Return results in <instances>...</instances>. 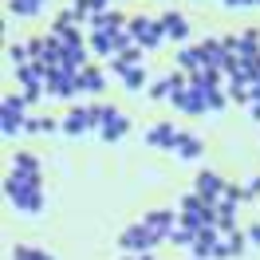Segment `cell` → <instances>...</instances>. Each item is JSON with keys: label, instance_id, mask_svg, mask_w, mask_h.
Listing matches in <instances>:
<instances>
[{"label": "cell", "instance_id": "3", "mask_svg": "<svg viewBox=\"0 0 260 260\" xmlns=\"http://www.w3.org/2000/svg\"><path fill=\"white\" fill-rule=\"evenodd\" d=\"M162 241H166V237H158V233L146 229L142 221H138V225H130L126 233H122V248H126V252H150L154 244H162Z\"/></svg>", "mask_w": 260, "mask_h": 260}, {"label": "cell", "instance_id": "16", "mask_svg": "<svg viewBox=\"0 0 260 260\" xmlns=\"http://www.w3.org/2000/svg\"><path fill=\"white\" fill-rule=\"evenodd\" d=\"M103 71H99V67H83L79 71V91H87V95H99V91H103Z\"/></svg>", "mask_w": 260, "mask_h": 260}, {"label": "cell", "instance_id": "19", "mask_svg": "<svg viewBox=\"0 0 260 260\" xmlns=\"http://www.w3.org/2000/svg\"><path fill=\"white\" fill-rule=\"evenodd\" d=\"M8 8H12L16 16H36V12L44 8V0H8Z\"/></svg>", "mask_w": 260, "mask_h": 260}, {"label": "cell", "instance_id": "6", "mask_svg": "<svg viewBox=\"0 0 260 260\" xmlns=\"http://www.w3.org/2000/svg\"><path fill=\"white\" fill-rule=\"evenodd\" d=\"M217 248H221V229L209 225V229H201L193 237V256L201 260H217Z\"/></svg>", "mask_w": 260, "mask_h": 260}, {"label": "cell", "instance_id": "33", "mask_svg": "<svg viewBox=\"0 0 260 260\" xmlns=\"http://www.w3.org/2000/svg\"><path fill=\"white\" fill-rule=\"evenodd\" d=\"M252 71H256V75H252V83H260V55L252 59Z\"/></svg>", "mask_w": 260, "mask_h": 260}, {"label": "cell", "instance_id": "25", "mask_svg": "<svg viewBox=\"0 0 260 260\" xmlns=\"http://www.w3.org/2000/svg\"><path fill=\"white\" fill-rule=\"evenodd\" d=\"M221 201H229V205H237V201H248V193H244L241 185H229V181H225V193H221Z\"/></svg>", "mask_w": 260, "mask_h": 260}, {"label": "cell", "instance_id": "32", "mask_svg": "<svg viewBox=\"0 0 260 260\" xmlns=\"http://www.w3.org/2000/svg\"><path fill=\"white\" fill-rule=\"evenodd\" d=\"M248 114H252V118L260 122V103H248Z\"/></svg>", "mask_w": 260, "mask_h": 260}, {"label": "cell", "instance_id": "15", "mask_svg": "<svg viewBox=\"0 0 260 260\" xmlns=\"http://www.w3.org/2000/svg\"><path fill=\"white\" fill-rule=\"evenodd\" d=\"M12 174L40 181V158H36V154H16V158H12Z\"/></svg>", "mask_w": 260, "mask_h": 260}, {"label": "cell", "instance_id": "24", "mask_svg": "<svg viewBox=\"0 0 260 260\" xmlns=\"http://www.w3.org/2000/svg\"><path fill=\"white\" fill-rule=\"evenodd\" d=\"M8 59H12L16 67L32 63V51H28V44H12V48H8Z\"/></svg>", "mask_w": 260, "mask_h": 260}, {"label": "cell", "instance_id": "28", "mask_svg": "<svg viewBox=\"0 0 260 260\" xmlns=\"http://www.w3.org/2000/svg\"><path fill=\"white\" fill-rule=\"evenodd\" d=\"M244 193H248V201H252V197L260 193V178H252V181H248V185H244Z\"/></svg>", "mask_w": 260, "mask_h": 260}, {"label": "cell", "instance_id": "1", "mask_svg": "<svg viewBox=\"0 0 260 260\" xmlns=\"http://www.w3.org/2000/svg\"><path fill=\"white\" fill-rule=\"evenodd\" d=\"M4 193H8V201H12L20 213H40V209H44V181H36V178L8 174V181H4Z\"/></svg>", "mask_w": 260, "mask_h": 260}, {"label": "cell", "instance_id": "20", "mask_svg": "<svg viewBox=\"0 0 260 260\" xmlns=\"http://www.w3.org/2000/svg\"><path fill=\"white\" fill-rule=\"evenodd\" d=\"M178 67H181V71H197V67H201L197 48H181V51H178Z\"/></svg>", "mask_w": 260, "mask_h": 260}, {"label": "cell", "instance_id": "22", "mask_svg": "<svg viewBox=\"0 0 260 260\" xmlns=\"http://www.w3.org/2000/svg\"><path fill=\"white\" fill-rule=\"evenodd\" d=\"M63 122H55V118H28V134H51V130H59Z\"/></svg>", "mask_w": 260, "mask_h": 260}, {"label": "cell", "instance_id": "29", "mask_svg": "<svg viewBox=\"0 0 260 260\" xmlns=\"http://www.w3.org/2000/svg\"><path fill=\"white\" fill-rule=\"evenodd\" d=\"M225 8H252V0H221Z\"/></svg>", "mask_w": 260, "mask_h": 260}, {"label": "cell", "instance_id": "35", "mask_svg": "<svg viewBox=\"0 0 260 260\" xmlns=\"http://www.w3.org/2000/svg\"><path fill=\"white\" fill-rule=\"evenodd\" d=\"M36 260H51V256H48V252H40V256H36Z\"/></svg>", "mask_w": 260, "mask_h": 260}, {"label": "cell", "instance_id": "8", "mask_svg": "<svg viewBox=\"0 0 260 260\" xmlns=\"http://www.w3.org/2000/svg\"><path fill=\"white\" fill-rule=\"evenodd\" d=\"M197 193L205 197L209 205H217V201H221V193H225V181L217 178L213 170H201V174H197Z\"/></svg>", "mask_w": 260, "mask_h": 260}, {"label": "cell", "instance_id": "27", "mask_svg": "<svg viewBox=\"0 0 260 260\" xmlns=\"http://www.w3.org/2000/svg\"><path fill=\"white\" fill-rule=\"evenodd\" d=\"M44 48H48V36H40V40H32V44H28V51H32V59H44Z\"/></svg>", "mask_w": 260, "mask_h": 260}, {"label": "cell", "instance_id": "10", "mask_svg": "<svg viewBox=\"0 0 260 260\" xmlns=\"http://www.w3.org/2000/svg\"><path fill=\"white\" fill-rule=\"evenodd\" d=\"M63 130L67 134H87V130H95V122H91V114H87V107H71L67 111V118H63Z\"/></svg>", "mask_w": 260, "mask_h": 260}, {"label": "cell", "instance_id": "30", "mask_svg": "<svg viewBox=\"0 0 260 260\" xmlns=\"http://www.w3.org/2000/svg\"><path fill=\"white\" fill-rule=\"evenodd\" d=\"M107 8H111L107 0H91V16H95V12H107Z\"/></svg>", "mask_w": 260, "mask_h": 260}, {"label": "cell", "instance_id": "34", "mask_svg": "<svg viewBox=\"0 0 260 260\" xmlns=\"http://www.w3.org/2000/svg\"><path fill=\"white\" fill-rule=\"evenodd\" d=\"M134 260H154V256H150V252H134Z\"/></svg>", "mask_w": 260, "mask_h": 260}, {"label": "cell", "instance_id": "4", "mask_svg": "<svg viewBox=\"0 0 260 260\" xmlns=\"http://www.w3.org/2000/svg\"><path fill=\"white\" fill-rule=\"evenodd\" d=\"M197 55H201V67H225V59H229V51H225V44L217 40V36H205L201 44H197Z\"/></svg>", "mask_w": 260, "mask_h": 260}, {"label": "cell", "instance_id": "9", "mask_svg": "<svg viewBox=\"0 0 260 260\" xmlns=\"http://www.w3.org/2000/svg\"><path fill=\"white\" fill-rule=\"evenodd\" d=\"M162 32H166V40L185 44V40H189V24H185L181 12H166V16H162Z\"/></svg>", "mask_w": 260, "mask_h": 260}, {"label": "cell", "instance_id": "37", "mask_svg": "<svg viewBox=\"0 0 260 260\" xmlns=\"http://www.w3.org/2000/svg\"><path fill=\"white\" fill-rule=\"evenodd\" d=\"M193 260H201V256H193Z\"/></svg>", "mask_w": 260, "mask_h": 260}, {"label": "cell", "instance_id": "23", "mask_svg": "<svg viewBox=\"0 0 260 260\" xmlns=\"http://www.w3.org/2000/svg\"><path fill=\"white\" fill-rule=\"evenodd\" d=\"M32 99L28 95H4V103H0V111H12V114H24V107H28Z\"/></svg>", "mask_w": 260, "mask_h": 260}, {"label": "cell", "instance_id": "36", "mask_svg": "<svg viewBox=\"0 0 260 260\" xmlns=\"http://www.w3.org/2000/svg\"><path fill=\"white\" fill-rule=\"evenodd\" d=\"M252 4H260V0H252Z\"/></svg>", "mask_w": 260, "mask_h": 260}, {"label": "cell", "instance_id": "11", "mask_svg": "<svg viewBox=\"0 0 260 260\" xmlns=\"http://www.w3.org/2000/svg\"><path fill=\"white\" fill-rule=\"evenodd\" d=\"M142 225L154 229L158 237H166L170 229L178 225V213H174V209H154V213H146V217H142Z\"/></svg>", "mask_w": 260, "mask_h": 260}, {"label": "cell", "instance_id": "26", "mask_svg": "<svg viewBox=\"0 0 260 260\" xmlns=\"http://www.w3.org/2000/svg\"><path fill=\"white\" fill-rule=\"evenodd\" d=\"M40 256V248H28V244H16L12 248V260H36Z\"/></svg>", "mask_w": 260, "mask_h": 260}, {"label": "cell", "instance_id": "12", "mask_svg": "<svg viewBox=\"0 0 260 260\" xmlns=\"http://www.w3.org/2000/svg\"><path fill=\"white\" fill-rule=\"evenodd\" d=\"M244 244H248V237H244L241 229H237V233H229V237H221L217 260H237V256H244Z\"/></svg>", "mask_w": 260, "mask_h": 260}, {"label": "cell", "instance_id": "18", "mask_svg": "<svg viewBox=\"0 0 260 260\" xmlns=\"http://www.w3.org/2000/svg\"><path fill=\"white\" fill-rule=\"evenodd\" d=\"M146 83H150V71H146V67H130L126 75H122V87H126V91H142Z\"/></svg>", "mask_w": 260, "mask_h": 260}, {"label": "cell", "instance_id": "7", "mask_svg": "<svg viewBox=\"0 0 260 260\" xmlns=\"http://www.w3.org/2000/svg\"><path fill=\"white\" fill-rule=\"evenodd\" d=\"M122 28H126V20H122V12H114V8L95 12V16L87 20V32H122Z\"/></svg>", "mask_w": 260, "mask_h": 260}, {"label": "cell", "instance_id": "2", "mask_svg": "<svg viewBox=\"0 0 260 260\" xmlns=\"http://www.w3.org/2000/svg\"><path fill=\"white\" fill-rule=\"evenodd\" d=\"M126 28H130V36H134V44H138L142 51L158 48V44L166 40V32H162V20H150V16H134V20L126 24Z\"/></svg>", "mask_w": 260, "mask_h": 260}, {"label": "cell", "instance_id": "14", "mask_svg": "<svg viewBox=\"0 0 260 260\" xmlns=\"http://www.w3.org/2000/svg\"><path fill=\"white\" fill-rule=\"evenodd\" d=\"M0 134L4 138H16V134H28V118L12 111H0Z\"/></svg>", "mask_w": 260, "mask_h": 260}, {"label": "cell", "instance_id": "5", "mask_svg": "<svg viewBox=\"0 0 260 260\" xmlns=\"http://www.w3.org/2000/svg\"><path fill=\"white\" fill-rule=\"evenodd\" d=\"M181 134H185V130L170 126V122H158V126H150V130H146V142H150V146H158V150H178Z\"/></svg>", "mask_w": 260, "mask_h": 260}, {"label": "cell", "instance_id": "13", "mask_svg": "<svg viewBox=\"0 0 260 260\" xmlns=\"http://www.w3.org/2000/svg\"><path fill=\"white\" fill-rule=\"evenodd\" d=\"M126 130H130V118H126V114H118V111H111V114H107V122L99 126V134H103L107 142H118Z\"/></svg>", "mask_w": 260, "mask_h": 260}, {"label": "cell", "instance_id": "21", "mask_svg": "<svg viewBox=\"0 0 260 260\" xmlns=\"http://www.w3.org/2000/svg\"><path fill=\"white\" fill-rule=\"evenodd\" d=\"M205 107H209V111H225L229 107V91H221V87L205 91Z\"/></svg>", "mask_w": 260, "mask_h": 260}, {"label": "cell", "instance_id": "31", "mask_svg": "<svg viewBox=\"0 0 260 260\" xmlns=\"http://www.w3.org/2000/svg\"><path fill=\"white\" fill-rule=\"evenodd\" d=\"M248 241H252V244H260V225H252V229H248Z\"/></svg>", "mask_w": 260, "mask_h": 260}, {"label": "cell", "instance_id": "17", "mask_svg": "<svg viewBox=\"0 0 260 260\" xmlns=\"http://www.w3.org/2000/svg\"><path fill=\"white\" fill-rule=\"evenodd\" d=\"M178 158H185V162H193V158H201L205 154V146H201V138H193V134H181L178 150H174Z\"/></svg>", "mask_w": 260, "mask_h": 260}]
</instances>
